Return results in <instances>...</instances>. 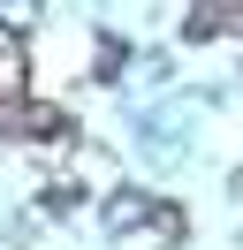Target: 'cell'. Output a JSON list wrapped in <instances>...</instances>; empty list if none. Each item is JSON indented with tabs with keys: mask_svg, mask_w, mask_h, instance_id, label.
<instances>
[{
	"mask_svg": "<svg viewBox=\"0 0 243 250\" xmlns=\"http://www.w3.org/2000/svg\"><path fill=\"white\" fill-rule=\"evenodd\" d=\"M0 122H15V137H30V144H69V114L46 106V99H23V106H8Z\"/></svg>",
	"mask_w": 243,
	"mask_h": 250,
	"instance_id": "6da1fadb",
	"label": "cell"
},
{
	"mask_svg": "<svg viewBox=\"0 0 243 250\" xmlns=\"http://www.w3.org/2000/svg\"><path fill=\"white\" fill-rule=\"evenodd\" d=\"M30 99V68H23V46H15L8 31H0V114L8 106H23Z\"/></svg>",
	"mask_w": 243,
	"mask_h": 250,
	"instance_id": "7a4b0ae2",
	"label": "cell"
},
{
	"mask_svg": "<svg viewBox=\"0 0 243 250\" xmlns=\"http://www.w3.org/2000/svg\"><path fill=\"white\" fill-rule=\"evenodd\" d=\"M228 23H236V31H243V0H228Z\"/></svg>",
	"mask_w": 243,
	"mask_h": 250,
	"instance_id": "3957f363",
	"label": "cell"
}]
</instances>
